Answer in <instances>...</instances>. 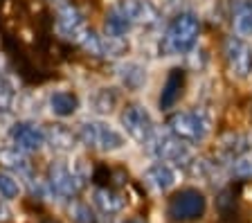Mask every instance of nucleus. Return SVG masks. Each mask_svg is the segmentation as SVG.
Segmentation results:
<instances>
[{
    "mask_svg": "<svg viewBox=\"0 0 252 223\" xmlns=\"http://www.w3.org/2000/svg\"><path fill=\"white\" fill-rule=\"evenodd\" d=\"M126 223H142V221H135V219H131V221H126Z\"/></svg>",
    "mask_w": 252,
    "mask_h": 223,
    "instance_id": "obj_26",
    "label": "nucleus"
},
{
    "mask_svg": "<svg viewBox=\"0 0 252 223\" xmlns=\"http://www.w3.org/2000/svg\"><path fill=\"white\" fill-rule=\"evenodd\" d=\"M57 30L61 36L70 38V41H74L79 45V41L86 36L90 27L86 25V18L81 16V11L77 7L70 5V2H63L57 9Z\"/></svg>",
    "mask_w": 252,
    "mask_h": 223,
    "instance_id": "obj_9",
    "label": "nucleus"
},
{
    "mask_svg": "<svg viewBox=\"0 0 252 223\" xmlns=\"http://www.w3.org/2000/svg\"><path fill=\"white\" fill-rule=\"evenodd\" d=\"M151 151L156 158H160L162 162H185L189 160V144L178 140L173 133H164V135H153Z\"/></svg>",
    "mask_w": 252,
    "mask_h": 223,
    "instance_id": "obj_10",
    "label": "nucleus"
},
{
    "mask_svg": "<svg viewBox=\"0 0 252 223\" xmlns=\"http://www.w3.org/2000/svg\"><path fill=\"white\" fill-rule=\"evenodd\" d=\"M115 9L131 23V27H156L160 23V9L151 0H117Z\"/></svg>",
    "mask_w": 252,
    "mask_h": 223,
    "instance_id": "obj_7",
    "label": "nucleus"
},
{
    "mask_svg": "<svg viewBox=\"0 0 252 223\" xmlns=\"http://www.w3.org/2000/svg\"><path fill=\"white\" fill-rule=\"evenodd\" d=\"M43 131H45V144H50L57 154H68L79 142V135L65 124H47Z\"/></svg>",
    "mask_w": 252,
    "mask_h": 223,
    "instance_id": "obj_12",
    "label": "nucleus"
},
{
    "mask_svg": "<svg viewBox=\"0 0 252 223\" xmlns=\"http://www.w3.org/2000/svg\"><path fill=\"white\" fill-rule=\"evenodd\" d=\"M9 138L21 151H38L45 144V131L32 122H16L9 131Z\"/></svg>",
    "mask_w": 252,
    "mask_h": 223,
    "instance_id": "obj_11",
    "label": "nucleus"
},
{
    "mask_svg": "<svg viewBox=\"0 0 252 223\" xmlns=\"http://www.w3.org/2000/svg\"><path fill=\"white\" fill-rule=\"evenodd\" d=\"M169 133L187 144H198L210 131V122L198 111H176L167 117Z\"/></svg>",
    "mask_w": 252,
    "mask_h": 223,
    "instance_id": "obj_3",
    "label": "nucleus"
},
{
    "mask_svg": "<svg viewBox=\"0 0 252 223\" xmlns=\"http://www.w3.org/2000/svg\"><path fill=\"white\" fill-rule=\"evenodd\" d=\"M144 181H147L151 187H156L158 191H167L176 185V171H173L171 165H167V162L160 160V162L151 165L147 171H144Z\"/></svg>",
    "mask_w": 252,
    "mask_h": 223,
    "instance_id": "obj_14",
    "label": "nucleus"
},
{
    "mask_svg": "<svg viewBox=\"0 0 252 223\" xmlns=\"http://www.w3.org/2000/svg\"><path fill=\"white\" fill-rule=\"evenodd\" d=\"M117 101H120V95H117L115 88H99V91L93 95L90 104H93V111L94 113L106 115V113H110L113 108L117 106Z\"/></svg>",
    "mask_w": 252,
    "mask_h": 223,
    "instance_id": "obj_19",
    "label": "nucleus"
},
{
    "mask_svg": "<svg viewBox=\"0 0 252 223\" xmlns=\"http://www.w3.org/2000/svg\"><path fill=\"white\" fill-rule=\"evenodd\" d=\"M0 194L5 198H16L21 194V185L9 174H0Z\"/></svg>",
    "mask_w": 252,
    "mask_h": 223,
    "instance_id": "obj_24",
    "label": "nucleus"
},
{
    "mask_svg": "<svg viewBox=\"0 0 252 223\" xmlns=\"http://www.w3.org/2000/svg\"><path fill=\"white\" fill-rule=\"evenodd\" d=\"M225 61L227 68L234 77L246 79L252 72V45L248 41H243L241 36H230L225 38Z\"/></svg>",
    "mask_w": 252,
    "mask_h": 223,
    "instance_id": "obj_8",
    "label": "nucleus"
},
{
    "mask_svg": "<svg viewBox=\"0 0 252 223\" xmlns=\"http://www.w3.org/2000/svg\"><path fill=\"white\" fill-rule=\"evenodd\" d=\"M79 108V97L70 91H57L50 97V111L57 117H70Z\"/></svg>",
    "mask_w": 252,
    "mask_h": 223,
    "instance_id": "obj_16",
    "label": "nucleus"
},
{
    "mask_svg": "<svg viewBox=\"0 0 252 223\" xmlns=\"http://www.w3.org/2000/svg\"><path fill=\"white\" fill-rule=\"evenodd\" d=\"M200 34V21L196 14L183 11L169 23L167 32L160 41V52L164 57H176V54H187L196 45Z\"/></svg>",
    "mask_w": 252,
    "mask_h": 223,
    "instance_id": "obj_1",
    "label": "nucleus"
},
{
    "mask_svg": "<svg viewBox=\"0 0 252 223\" xmlns=\"http://www.w3.org/2000/svg\"><path fill=\"white\" fill-rule=\"evenodd\" d=\"M47 223H57V221H47Z\"/></svg>",
    "mask_w": 252,
    "mask_h": 223,
    "instance_id": "obj_27",
    "label": "nucleus"
},
{
    "mask_svg": "<svg viewBox=\"0 0 252 223\" xmlns=\"http://www.w3.org/2000/svg\"><path fill=\"white\" fill-rule=\"evenodd\" d=\"M128 30H131V23L126 21L120 11L113 7V9L106 14V21H104L106 36H126V32H128Z\"/></svg>",
    "mask_w": 252,
    "mask_h": 223,
    "instance_id": "obj_21",
    "label": "nucleus"
},
{
    "mask_svg": "<svg viewBox=\"0 0 252 223\" xmlns=\"http://www.w3.org/2000/svg\"><path fill=\"white\" fill-rule=\"evenodd\" d=\"M93 201L104 214H117V212H122L124 205H126L124 198H122L117 191L108 190V187H99V190H94Z\"/></svg>",
    "mask_w": 252,
    "mask_h": 223,
    "instance_id": "obj_17",
    "label": "nucleus"
},
{
    "mask_svg": "<svg viewBox=\"0 0 252 223\" xmlns=\"http://www.w3.org/2000/svg\"><path fill=\"white\" fill-rule=\"evenodd\" d=\"M234 30L239 36H252V0H246L234 11Z\"/></svg>",
    "mask_w": 252,
    "mask_h": 223,
    "instance_id": "obj_20",
    "label": "nucleus"
},
{
    "mask_svg": "<svg viewBox=\"0 0 252 223\" xmlns=\"http://www.w3.org/2000/svg\"><path fill=\"white\" fill-rule=\"evenodd\" d=\"M101 45H104V57H122L128 52V41L126 36H101Z\"/></svg>",
    "mask_w": 252,
    "mask_h": 223,
    "instance_id": "obj_22",
    "label": "nucleus"
},
{
    "mask_svg": "<svg viewBox=\"0 0 252 223\" xmlns=\"http://www.w3.org/2000/svg\"><path fill=\"white\" fill-rule=\"evenodd\" d=\"M74 214H77V217H74V219H77L79 223H94L93 212H90V210H88V207H86V205H81V203H79V205L74 207Z\"/></svg>",
    "mask_w": 252,
    "mask_h": 223,
    "instance_id": "obj_25",
    "label": "nucleus"
},
{
    "mask_svg": "<svg viewBox=\"0 0 252 223\" xmlns=\"http://www.w3.org/2000/svg\"><path fill=\"white\" fill-rule=\"evenodd\" d=\"M47 183H50L54 194H59L63 198H72L84 187V176L77 174L63 162H52L50 169H47Z\"/></svg>",
    "mask_w": 252,
    "mask_h": 223,
    "instance_id": "obj_6",
    "label": "nucleus"
},
{
    "mask_svg": "<svg viewBox=\"0 0 252 223\" xmlns=\"http://www.w3.org/2000/svg\"><path fill=\"white\" fill-rule=\"evenodd\" d=\"M117 74H120L122 86H124L126 91H140L142 86L147 84V70L142 68L140 64H133V61L122 64L117 68Z\"/></svg>",
    "mask_w": 252,
    "mask_h": 223,
    "instance_id": "obj_15",
    "label": "nucleus"
},
{
    "mask_svg": "<svg viewBox=\"0 0 252 223\" xmlns=\"http://www.w3.org/2000/svg\"><path fill=\"white\" fill-rule=\"evenodd\" d=\"M205 207H207V198L203 191L187 187V190H180L171 196L167 205V214L173 221H196L205 214Z\"/></svg>",
    "mask_w": 252,
    "mask_h": 223,
    "instance_id": "obj_4",
    "label": "nucleus"
},
{
    "mask_svg": "<svg viewBox=\"0 0 252 223\" xmlns=\"http://www.w3.org/2000/svg\"><path fill=\"white\" fill-rule=\"evenodd\" d=\"M0 162H2L7 169H14V171H18V174H30V160H27V156L23 154L18 147L2 149V151H0Z\"/></svg>",
    "mask_w": 252,
    "mask_h": 223,
    "instance_id": "obj_18",
    "label": "nucleus"
},
{
    "mask_svg": "<svg viewBox=\"0 0 252 223\" xmlns=\"http://www.w3.org/2000/svg\"><path fill=\"white\" fill-rule=\"evenodd\" d=\"M14 86L7 79V74L0 72V113H9L11 106H14Z\"/></svg>",
    "mask_w": 252,
    "mask_h": 223,
    "instance_id": "obj_23",
    "label": "nucleus"
},
{
    "mask_svg": "<svg viewBox=\"0 0 252 223\" xmlns=\"http://www.w3.org/2000/svg\"><path fill=\"white\" fill-rule=\"evenodd\" d=\"M79 142L86 144L88 149H97V151H117L126 144L124 135L110 124L101 122V120H86L79 124Z\"/></svg>",
    "mask_w": 252,
    "mask_h": 223,
    "instance_id": "obj_2",
    "label": "nucleus"
},
{
    "mask_svg": "<svg viewBox=\"0 0 252 223\" xmlns=\"http://www.w3.org/2000/svg\"><path fill=\"white\" fill-rule=\"evenodd\" d=\"M183 88H185V70L183 68H173L169 70L167 81L162 86V93H160V108L167 111L178 104V99L183 97Z\"/></svg>",
    "mask_w": 252,
    "mask_h": 223,
    "instance_id": "obj_13",
    "label": "nucleus"
},
{
    "mask_svg": "<svg viewBox=\"0 0 252 223\" xmlns=\"http://www.w3.org/2000/svg\"><path fill=\"white\" fill-rule=\"evenodd\" d=\"M120 122H122V127H124L126 135L131 140H135L137 144H149L153 140V135H156L153 120L142 104H128V106L122 111Z\"/></svg>",
    "mask_w": 252,
    "mask_h": 223,
    "instance_id": "obj_5",
    "label": "nucleus"
}]
</instances>
